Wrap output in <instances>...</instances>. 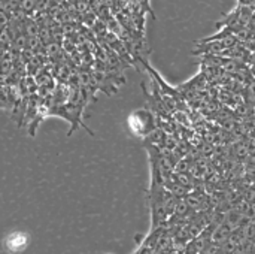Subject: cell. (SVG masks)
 Listing matches in <instances>:
<instances>
[{
  "label": "cell",
  "mask_w": 255,
  "mask_h": 254,
  "mask_svg": "<svg viewBox=\"0 0 255 254\" xmlns=\"http://www.w3.org/2000/svg\"><path fill=\"white\" fill-rule=\"evenodd\" d=\"M127 126H128V130H130V133L133 136H136L139 139L148 138L157 129L155 115L149 109H143V108L142 109H136L134 112H131L128 115Z\"/></svg>",
  "instance_id": "obj_1"
},
{
  "label": "cell",
  "mask_w": 255,
  "mask_h": 254,
  "mask_svg": "<svg viewBox=\"0 0 255 254\" xmlns=\"http://www.w3.org/2000/svg\"><path fill=\"white\" fill-rule=\"evenodd\" d=\"M4 247L9 253H21L27 249V237L21 232H13L6 237Z\"/></svg>",
  "instance_id": "obj_2"
},
{
  "label": "cell",
  "mask_w": 255,
  "mask_h": 254,
  "mask_svg": "<svg viewBox=\"0 0 255 254\" xmlns=\"http://www.w3.org/2000/svg\"><path fill=\"white\" fill-rule=\"evenodd\" d=\"M36 7V1L34 0H19V9L24 12H30Z\"/></svg>",
  "instance_id": "obj_3"
}]
</instances>
